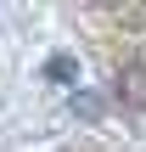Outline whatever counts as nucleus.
<instances>
[{
  "label": "nucleus",
  "mask_w": 146,
  "mask_h": 152,
  "mask_svg": "<svg viewBox=\"0 0 146 152\" xmlns=\"http://www.w3.org/2000/svg\"><path fill=\"white\" fill-rule=\"evenodd\" d=\"M118 102H129V107L146 113V62H129V68L118 73Z\"/></svg>",
  "instance_id": "obj_1"
},
{
  "label": "nucleus",
  "mask_w": 146,
  "mask_h": 152,
  "mask_svg": "<svg viewBox=\"0 0 146 152\" xmlns=\"http://www.w3.org/2000/svg\"><path fill=\"white\" fill-rule=\"evenodd\" d=\"M45 73H51V79H68V85H73L79 62H73V56H51V62H45Z\"/></svg>",
  "instance_id": "obj_2"
},
{
  "label": "nucleus",
  "mask_w": 146,
  "mask_h": 152,
  "mask_svg": "<svg viewBox=\"0 0 146 152\" xmlns=\"http://www.w3.org/2000/svg\"><path fill=\"white\" fill-rule=\"evenodd\" d=\"M73 113H79V118H96L101 102H96V96H73Z\"/></svg>",
  "instance_id": "obj_3"
}]
</instances>
